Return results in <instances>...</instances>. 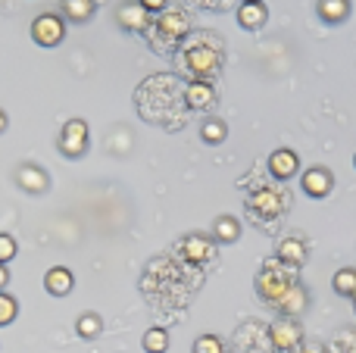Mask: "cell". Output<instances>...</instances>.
<instances>
[{
  "label": "cell",
  "mask_w": 356,
  "mask_h": 353,
  "mask_svg": "<svg viewBox=\"0 0 356 353\" xmlns=\"http://www.w3.org/2000/svg\"><path fill=\"white\" fill-rule=\"evenodd\" d=\"M184 66H188V72L194 75V79L209 81V75H216L222 66V44L209 41V38L197 41L194 47H188V54H184Z\"/></svg>",
  "instance_id": "6da1fadb"
},
{
  "label": "cell",
  "mask_w": 356,
  "mask_h": 353,
  "mask_svg": "<svg viewBox=\"0 0 356 353\" xmlns=\"http://www.w3.org/2000/svg\"><path fill=\"white\" fill-rule=\"evenodd\" d=\"M291 285H294V275L282 266V260H269L257 275V294L266 304H278Z\"/></svg>",
  "instance_id": "7a4b0ae2"
},
{
  "label": "cell",
  "mask_w": 356,
  "mask_h": 353,
  "mask_svg": "<svg viewBox=\"0 0 356 353\" xmlns=\"http://www.w3.org/2000/svg\"><path fill=\"white\" fill-rule=\"evenodd\" d=\"M247 210L259 219H278L284 210H288V194L278 191V188H259V191L250 194Z\"/></svg>",
  "instance_id": "3957f363"
},
{
  "label": "cell",
  "mask_w": 356,
  "mask_h": 353,
  "mask_svg": "<svg viewBox=\"0 0 356 353\" xmlns=\"http://www.w3.org/2000/svg\"><path fill=\"white\" fill-rule=\"evenodd\" d=\"M60 154L69 156V160H79L88 150V122L85 119H69L60 131Z\"/></svg>",
  "instance_id": "277c9868"
},
{
  "label": "cell",
  "mask_w": 356,
  "mask_h": 353,
  "mask_svg": "<svg viewBox=\"0 0 356 353\" xmlns=\"http://www.w3.org/2000/svg\"><path fill=\"white\" fill-rule=\"evenodd\" d=\"M156 31H160V38L166 44L163 47H172V44L184 41V38L191 35V19L184 10H163L160 13V22H156Z\"/></svg>",
  "instance_id": "5b68a950"
},
{
  "label": "cell",
  "mask_w": 356,
  "mask_h": 353,
  "mask_svg": "<svg viewBox=\"0 0 356 353\" xmlns=\"http://www.w3.org/2000/svg\"><path fill=\"white\" fill-rule=\"evenodd\" d=\"M31 38H35V44H41V47H56V44H63V38H66V22H63L60 16H54V13H41V16L31 22Z\"/></svg>",
  "instance_id": "8992f818"
},
{
  "label": "cell",
  "mask_w": 356,
  "mask_h": 353,
  "mask_svg": "<svg viewBox=\"0 0 356 353\" xmlns=\"http://www.w3.org/2000/svg\"><path fill=\"white\" fill-rule=\"evenodd\" d=\"M269 338H272V344H275V350H284V353H291V350H297V344L303 341V329L297 325V319H275V322L269 325Z\"/></svg>",
  "instance_id": "52a82bcc"
},
{
  "label": "cell",
  "mask_w": 356,
  "mask_h": 353,
  "mask_svg": "<svg viewBox=\"0 0 356 353\" xmlns=\"http://www.w3.org/2000/svg\"><path fill=\"white\" fill-rule=\"evenodd\" d=\"M116 22H119V28H125V31H147L150 28V13L141 6V0H125L122 6L116 10Z\"/></svg>",
  "instance_id": "ba28073f"
},
{
  "label": "cell",
  "mask_w": 356,
  "mask_h": 353,
  "mask_svg": "<svg viewBox=\"0 0 356 353\" xmlns=\"http://www.w3.org/2000/svg\"><path fill=\"white\" fill-rule=\"evenodd\" d=\"M300 172V156L294 154L291 147H278L269 154V175L278 181H288Z\"/></svg>",
  "instance_id": "9c48e42d"
},
{
  "label": "cell",
  "mask_w": 356,
  "mask_h": 353,
  "mask_svg": "<svg viewBox=\"0 0 356 353\" xmlns=\"http://www.w3.org/2000/svg\"><path fill=\"white\" fill-rule=\"evenodd\" d=\"M300 185H303V191H307L309 197L322 200V197H328V194H332V188H334V175L328 172L325 166H313V169H307V172H303Z\"/></svg>",
  "instance_id": "30bf717a"
},
{
  "label": "cell",
  "mask_w": 356,
  "mask_h": 353,
  "mask_svg": "<svg viewBox=\"0 0 356 353\" xmlns=\"http://www.w3.org/2000/svg\"><path fill=\"white\" fill-rule=\"evenodd\" d=\"M16 185L29 194H44L50 188V179L41 166H35V163H22V166L16 169Z\"/></svg>",
  "instance_id": "8fae6325"
},
{
  "label": "cell",
  "mask_w": 356,
  "mask_h": 353,
  "mask_svg": "<svg viewBox=\"0 0 356 353\" xmlns=\"http://www.w3.org/2000/svg\"><path fill=\"white\" fill-rule=\"evenodd\" d=\"M178 250H181V256L188 263H209L216 256V247H213V241L209 238H203V235H188L181 244H178Z\"/></svg>",
  "instance_id": "7c38bea8"
},
{
  "label": "cell",
  "mask_w": 356,
  "mask_h": 353,
  "mask_svg": "<svg viewBox=\"0 0 356 353\" xmlns=\"http://www.w3.org/2000/svg\"><path fill=\"white\" fill-rule=\"evenodd\" d=\"M184 104H188L191 110H209V106L216 104V88L203 79L188 81V85H184Z\"/></svg>",
  "instance_id": "4fadbf2b"
},
{
  "label": "cell",
  "mask_w": 356,
  "mask_h": 353,
  "mask_svg": "<svg viewBox=\"0 0 356 353\" xmlns=\"http://www.w3.org/2000/svg\"><path fill=\"white\" fill-rule=\"evenodd\" d=\"M266 19H269V10H266L263 0H244V3L238 6V25L247 31H257L266 25Z\"/></svg>",
  "instance_id": "5bb4252c"
},
{
  "label": "cell",
  "mask_w": 356,
  "mask_h": 353,
  "mask_svg": "<svg viewBox=\"0 0 356 353\" xmlns=\"http://www.w3.org/2000/svg\"><path fill=\"white\" fill-rule=\"evenodd\" d=\"M275 306H278V313H282V316H288V319L300 316V313L309 306V294H307V288L297 285V281H294V285L288 288V294H284V297L278 300Z\"/></svg>",
  "instance_id": "9a60e30c"
},
{
  "label": "cell",
  "mask_w": 356,
  "mask_h": 353,
  "mask_svg": "<svg viewBox=\"0 0 356 353\" xmlns=\"http://www.w3.org/2000/svg\"><path fill=\"white\" fill-rule=\"evenodd\" d=\"M72 288H75V275L69 272L66 266L47 269V275H44V291L47 294H54V297H66Z\"/></svg>",
  "instance_id": "2e32d148"
},
{
  "label": "cell",
  "mask_w": 356,
  "mask_h": 353,
  "mask_svg": "<svg viewBox=\"0 0 356 353\" xmlns=\"http://www.w3.org/2000/svg\"><path fill=\"white\" fill-rule=\"evenodd\" d=\"M278 260H282L284 266H303V263H307V244H303L300 238H284V241L278 244Z\"/></svg>",
  "instance_id": "e0dca14e"
},
{
  "label": "cell",
  "mask_w": 356,
  "mask_h": 353,
  "mask_svg": "<svg viewBox=\"0 0 356 353\" xmlns=\"http://www.w3.org/2000/svg\"><path fill=\"white\" fill-rule=\"evenodd\" d=\"M316 10H319V16L325 19L328 25H338L350 16V0H319Z\"/></svg>",
  "instance_id": "ac0fdd59"
},
{
  "label": "cell",
  "mask_w": 356,
  "mask_h": 353,
  "mask_svg": "<svg viewBox=\"0 0 356 353\" xmlns=\"http://www.w3.org/2000/svg\"><path fill=\"white\" fill-rule=\"evenodd\" d=\"M60 6L69 22H88L94 16V0H63Z\"/></svg>",
  "instance_id": "d6986e66"
},
{
  "label": "cell",
  "mask_w": 356,
  "mask_h": 353,
  "mask_svg": "<svg viewBox=\"0 0 356 353\" xmlns=\"http://www.w3.org/2000/svg\"><path fill=\"white\" fill-rule=\"evenodd\" d=\"M213 235H216V241H222V244L238 241L241 238V222L234 216H219L213 222Z\"/></svg>",
  "instance_id": "ffe728a7"
},
{
  "label": "cell",
  "mask_w": 356,
  "mask_h": 353,
  "mask_svg": "<svg viewBox=\"0 0 356 353\" xmlns=\"http://www.w3.org/2000/svg\"><path fill=\"white\" fill-rule=\"evenodd\" d=\"M141 347L147 353H166L169 350V331L160 329V325L147 329V331H144V338H141Z\"/></svg>",
  "instance_id": "44dd1931"
},
{
  "label": "cell",
  "mask_w": 356,
  "mask_h": 353,
  "mask_svg": "<svg viewBox=\"0 0 356 353\" xmlns=\"http://www.w3.org/2000/svg\"><path fill=\"white\" fill-rule=\"evenodd\" d=\"M332 288L341 294V297H353V294H356V269L353 266L338 269V272H334V279H332Z\"/></svg>",
  "instance_id": "7402d4cb"
},
{
  "label": "cell",
  "mask_w": 356,
  "mask_h": 353,
  "mask_svg": "<svg viewBox=\"0 0 356 353\" xmlns=\"http://www.w3.org/2000/svg\"><path fill=\"white\" fill-rule=\"evenodd\" d=\"M75 331H79V338H97L100 331H104V319L97 316V313H85V316H79V322H75Z\"/></svg>",
  "instance_id": "603a6c76"
},
{
  "label": "cell",
  "mask_w": 356,
  "mask_h": 353,
  "mask_svg": "<svg viewBox=\"0 0 356 353\" xmlns=\"http://www.w3.org/2000/svg\"><path fill=\"white\" fill-rule=\"evenodd\" d=\"M228 135V125L222 122V119H207V122L200 125V138L207 144H222Z\"/></svg>",
  "instance_id": "cb8c5ba5"
},
{
  "label": "cell",
  "mask_w": 356,
  "mask_h": 353,
  "mask_svg": "<svg viewBox=\"0 0 356 353\" xmlns=\"http://www.w3.org/2000/svg\"><path fill=\"white\" fill-rule=\"evenodd\" d=\"M16 316H19L16 297H10L6 291H0V329H3V325H10V322H16Z\"/></svg>",
  "instance_id": "d4e9b609"
},
{
  "label": "cell",
  "mask_w": 356,
  "mask_h": 353,
  "mask_svg": "<svg viewBox=\"0 0 356 353\" xmlns=\"http://www.w3.org/2000/svg\"><path fill=\"white\" fill-rule=\"evenodd\" d=\"M191 353H225V344H222V338H216V335H200L194 341V350Z\"/></svg>",
  "instance_id": "484cf974"
},
{
  "label": "cell",
  "mask_w": 356,
  "mask_h": 353,
  "mask_svg": "<svg viewBox=\"0 0 356 353\" xmlns=\"http://www.w3.org/2000/svg\"><path fill=\"white\" fill-rule=\"evenodd\" d=\"M16 254H19L16 238H13V235H3V231H0V263L6 266V263H10Z\"/></svg>",
  "instance_id": "4316f807"
},
{
  "label": "cell",
  "mask_w": 356,
  "mask_h": 353,
  "mask_svg": "<svg viewBox=\"0 0 356 353\" xmlns=\"http://www.w3.org/2000/svg\"><path fill=\"white\" fill-rule=\"evenodd\" d=\"M141 6L150 13V16H154V13H163V10H166V0H141Z\"/></svg>",
  "instance_id": "83f0119b"
},
{
  "label": "cell",
  "mask_w": 356,
  "mask_h": 353,
  "mask_svg": "<svg viewBox=\"0 0 356 353\" xmlns=\"http://www.w3.org/2000/svg\"><path fill=\"white\" fill-rule=\"evenodd\" d=\"M6 285H10V269L0 263V291H6Z\"/></svg>",
  "instance_id": "f1b7e54d"
},
{
  "label": "cell",
  "mask_w": 356,
  "mask_h": 353,
  "mask_svg": "<svg viewBox=\"0 0 356 353\" xmlns=\"http://www.w3.org/2000/svg\"><path fill=\"white\" fill-rule=\"evenodd\" d=\"M3 131H6V113L0 110V135H3Z\"/></svg>",
  "instance_id": "f546056e"
},
{
  "label": "cell",
  "mask_w": 356,
  "mask_h": 353,
  "mask_svg": "<svg viewBox=\"0 0 356 353\" xmlns=\"http://www.w3.org/2000/svg\"><path fill=\"white\" fill-rule=\"evenodd\" d=\"M353 310H356V294H353Z\"/></svg>",
  "instance_id": "4dcf8cb0"
},
{
  "label": "cell",
  "mask_w": 356,
  "mask_h": 353,
  "mask_svg": "<svg viewBox=\"0 0 356 353\" xmlns=\"http://www.w3.org/2000/svg\"><path fill=\"white\" fill-rule=\"evenodd\" d=\"M353 166H356V156H353Z\"/></svg>",
  "instance_id": "1f68e13d"
},
{
  "label": "cell",
  "mask_w": 356,
  "mask_h": 353,
  "mask_svg": "<svg viewBox=\"0 0 356 353\" xmlns=\"http://www.w3.org/2000/svg\"><path fill=\"white\" fill-rule=\"evenodd\" d=\"M313 353H319V350H313Z\"/></svg>",
  "instance_id": "d6a6232c"
}]
</instances>
